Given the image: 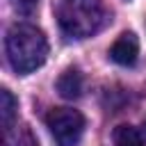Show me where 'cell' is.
<instances>
[{"mask_svg":"<svg viewBox=\"0 0 146 146\" xmlns=\"http://www.w3.org/2000/svg\"><path fill=\"white\" fill-rule=\"evenodd\" d=\"M5 48H7V59L11 68L23 75L36 71L48 57V41L43 32L27 23H16L9 27Z\"/></svg>","mask_w":146,"mask_h":146,"instance_id":"obj_1","label":"cell"},{"mask_svg":"<svg viewBox=\"0 0 146 146\" xmlns=\"http://www.w3.org/2000/svg\"><path fill=\"white\" fill-rule=\"evenodd\" d=\"M55 16L62 32L71 39H87L96 34L110 18L100 0H59Z\"/></svg>","mask_w":146,"mask_h":146,"instance_id":"obj_2","label":"cell"},{"mask_svg":"<svg viewBox=\"0 0 146 146\" xmlns=\"http://www.w3.org/2000/svg\"><path fill=\"white\" fill-rule=\"evenodd\" d=\"M46 125L57 146H78L84 135V116L71 107H52L46 114Z\"/></svg>","mask_w":146,"mask_h":146,"instance_id":"obj_3","label":"cell"},{"mask_svg":"<svg viewBox=\"0 0 146 146\" xmlns=\"http://www.w3.org/2000/svg\"><path fill=\"white\" fill-rule=\"evenodd\" d=\"M139 57V41L132 32L119 34V39L110 48V59L119 66H132Z\"/></svg>","mask_w":146,"mask_h":146,"instance_id":"obj_4","label":"cell"},{"mask_svg":"<svg viewBox=\"0 0 146 146\" xmlns=\"http://www.w3.org/2000/svg\"><path fill=\"white\" fill-rule=\"evenodd\" d=\"M82 87L84 84H82V75H80L78 68H66L57 78V91H59L62 98H68V100L80 98L82 96Z\"/></svg>","mask_w":146,"mask_h":146,"instance_id":"obj_5","label":"cell"},{"mask_svg":"<svg viewBox=\"0 0 146 146\" xmlns=\"http://www.w3.org/2000/svg\"><path fill=\"white\" fill-rule=\"evenodd\" d=\"M2 146H39V141L27 125H16L2 135Z\"/></svg>","mask_w":146,"mask_h":146,"instance_id":"obj_6","label":"cell"},{"mask_svg":"<svg viewBox=\"0 0 146 146\" xmlns=\"http://www.w3.org/2000/svg\"><path fill=\"white\" fill-rule=\"evenodd\" d=\"M16 107H18V103H16V98L11 96V91H7V89H2L0 91V121H2V135L5 132H9L14 125V116H16Z\"/></svg>","mask_w":146,"mask_h":146,"instance_id":"obj_7","label":"cell"},{"mask_svg":"<svg viewBox=\"0 0 146 146\" xmlns=\"http://www.w3.org/2000/svg\"><path fill=\"white\" fill-rule=\"evenodd\" d=\"M112 139H114V146H146L139 130L132 125H116L112 132Z\"/></svg>","mask_w":146,"mask_h":146,"instance_id":"obj_8","label":"cell"},{"mask_svg":"<svg viewBox=\"0 0 146 146\" xmlns=\"http://www.w3.org/2000/svg\"><path fill=\"white\" fill-rule=\"evenodd\" d=\"M11 2H14V9L21 14H32L39 5V0H11Z\"/></svg>","mask_w":146,"mask_h":146,"instance_id":"obj_9","label":"cell"},{"mask_svg":"<svg viewBox=\"0 0 146 146\" xmlns=\"http://www.w3.org/2000/svg\"><path fill=\"white\" fill-rule=\"evenodd\" d=\"M144 130H146V121H144Z\"/></svg>","mask_w":146,"mask_h":146,"instance_id":"obj_10","label":"cell"}]
</instances>
